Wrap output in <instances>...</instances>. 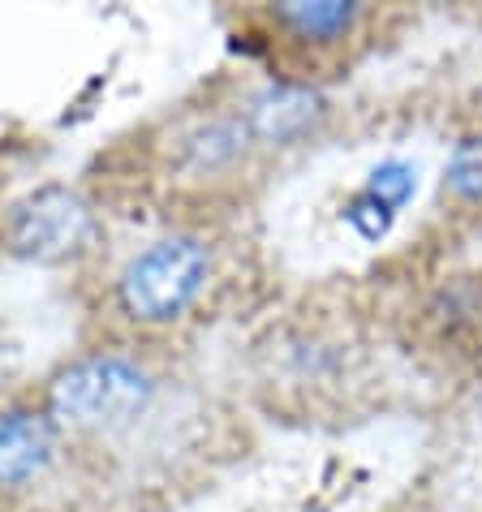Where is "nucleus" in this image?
Segmentation results:
<instances>
[{
	"label": "nucleus",
	"mask_w": 482,
	"mask_h": 512,
	"mask_svg": "<svg viewBox=\"0 0 482 512\" xmlns=\"http://www.w3.org/2000/svg\"><path fill=\"white\" fill-rule=\"evenodd\" d=\"M56 461V422L39 409H0V487L35 482Z\"/></svg>",
	"instance_id": "6"
},
{
	"label": "nucleus",
	"mask_w": 482,
	"mask_h": 512,
	"mask_svg": "<svg viewBox=\"0 0 482 512\" xmlns=\"http://www.w3.org/2000/svg\"><path fill=\"white\" fill-rule=\"evenodd\" d=\"M444 190L461 203H482V134L461 138L444 164Z\"/></svg>",
	"instance_id": "8"
},
{
	"label": "nucleus",
	"mask_w": 482,
	"mask_h": 512,
	"mask_svg": "<svg viewBox=\"0 0 482 512\" xmlns=\"http://www.w3.org/2000/svg\"><path fill=\"white\" fill-rule=\"evenodd\" d=\"M414 194H418V168L409 160H384L371 168L362 190L345 203V224L362 241H384Z\"/></svg>",
	"instance_id": "5"
},
{
	"label": "nucleus",
	"mask_w": 482,
	"mask_h": 512,
	"mask_svg": "<svg viewBox=\"0 0 482 512\" xmlns=\"http://www.w3.org/2000/svg\"><path fill=\"white\" fill-rule=\"evenodd\" d=\"M211 276V254L198 237H160L134 254L117 276V306L125 319L160 327L181 319L198 302Z\"/></svg>",
	"instance_id": "1"
},
{
	"label": "nucleus",
	"mask_w": 482,
	"mask_h": 512,
	"mask_svg": "<svg viewBox=\"0 0 482 512\" xmlns=\"http://www.w3.org/2000/svg\"><path fill=\"white\" fill-rule=\"evenodd\" d=\"M155 396V379L130 358L95 353L65 366L48 388L52 422H69L82 431H112L134 422Z\"/></svg>",
	"instance_id": "2"
},
{
	"label": "nucleus",
	"mask_w": 482,
	"mask_h": 512,
	"mask_svg": "<svg viewBox=\"0 0 482 512\" xmlns=\"http://www.w3.org/2000/svg\"><path fill=\"white\" fill-rule=\"evenodd\" d=\"M328 117V99H323L310 82H267L263 91H254L241 112V125L254 142L267 147H293L306 134L319 130V121Z\"/></svg>",
	"instance_id": "4"
},
{
	"label": "nucleus",
	"mask_w": 482,
	"mask_h": 512,
	"mask_svg": "<svg viewBox=\"0 0 482 512\" xmlns=\"http://www.w3.org/2000/svg\"><path fill=\"white\" fill-rule=\"evenodd\" d=\"M362 18V5L353 0H289V5L272 9V22L285 26L302 44H340L353 35V26Z\"/></svg>",
	"instance_id": "7"
},
{
	"label": "nucleus",
	"mask_w": 482,
	"mask_h": 512,
	"mask_svg": "<svg viewBox=\"0 0 482 512\" xmlns=\"http://www.w3.org/2000/svg\"><path fill=\"white\" fill-rule=\"evenodd\" d=\"M478 99H482V87H478Z\"/></svg>",
	"instance_id": "9"
},
{
	"label": "nucleus",
	"mask_w": 482,
	"mask_h": 512,
	"mask_svg": "<svg viewBox=\"0 0 482 512\" xmlns=\"http://www.w3.org/2000/svg\"><path fill=\"white\" fill-rule=\"evenodd\" d=\"M95 216L74 190L65 186H44L26 194L18 207L9 211L5 241L13 254L35 263H61L69 254H78L91 241Z\"/></svg>",
	"instance_id": "3"
}]
</instances>
